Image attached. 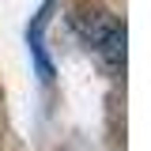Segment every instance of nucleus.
<instances>
[{
  "instance_id": "obj_1",
  "label": "nucleus",
  "mask_w": 151,
  "mask_h": 151,
  "mask_svg": "<svg viewBox=\"0 0 151 151\" xmlns=\"http://www.w3.org/2000/svg\"><path fill=\"white\" fill-rule=\"evenodd\" d=\"M72 23L83 34V42L106 57L110 68H125V23L113 12H106L102 4H79Z\"/></svg>"
}]
</instances>
